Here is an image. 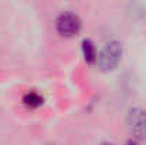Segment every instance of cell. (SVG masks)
Returning a JSON list of instances; mask_svg holds the SVG:
<instances>
[{"label":"cell","instance_id":"4","mask_svg":"<svg viewBox=\"0 0 146 145\" xmlns=\"http://www.w3.org/2000/svg\"><path fill=\"white\" fill-rule=\"evenodd\" d=\"M81 47H82V54H84L85 61H88V63H95L97 61V47L90 39H84Z\"/></svg>","mask_w":146,"mask_h":145},{"label":"cell","instance_id":"1","mask_svg":"<svg viewBox=\"0 0 146 145\" xmlns=\"http://www.w3.org/2000/svg\"><path fill=\"white\" fill-rule=\"evenodd\" d=\"M122 54H123L122 43L118 40H109L97 54L95 63L102 71H111L118 67V64L122 60Z\"/></svg>","mask_w":146,"mask_h":145},{"label":"cell","instance_id":"3","mask_svg":"<svg viewBox=\"0 0 146 145\" xmlns=\"http://www.w3.org/2000/svg\"><path fill=\"white\" fill-rule=\"evenodd\" d=\"M81 26L82 24H81L80 16L72 11H64L55 20L57 31L64 37H72V36L78 34L81 30Z\"/></svg>","mask_w":146,"mask_h":145},{"label":"cell","instance_id":"5","mask_svg":"<svg viewBox=\"0 0 146 145\" xmlns=\"http://www.w3.org/2000/svg\"><path fill=\"white\" fill-rule=\"evenodd\" d=\"M23 102H24V105H27L30 108H37L43 104V97L36 91H29L23 97Z\"/></svg>","mask_w":146,"mask_h":145},{"label":"cell","instance_id":"6","mask_svg":"<svg viewBox=\"0 0 146 145\" xmlns=\"http://www.w3.org/2000/svg\"><path fill=\"white\" fill-rule=\"evenodd\" d=\"M125 145H142V144H141L138 140H129V141H128Z\"/></svg>","mask_w":146,"mask_h":145},{"label":"cell","instance_id":"2","mask_svg":"<svg viewBox=\"0 0 146 145\" xmlns=\"http://www.w3.org/2000/svg\"><path fill=\"white\" fill-rule=\"evenodd\" d=\"M126 125L135 140H146V110L142 107H133L126 114Z\"/></svg>","mask_w":146,"mask_h":145},{"label":"cell","instance_id":"7","mask_svg":"<svg viewBox=\"0 0 146 145\" xmlns=\"http://www.w3.org/2000/svg\"><path fill=\"white\" fill-rule=\"evenodd\" d=\"M101 145H113V144H111V142H104V144H101Z\"/></svg>","mask_w":146,"mask_h":145}]
</instances>
